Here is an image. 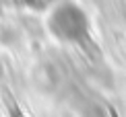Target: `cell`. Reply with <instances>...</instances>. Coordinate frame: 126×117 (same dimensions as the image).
<instances>
[{"label": "cell", "instance_id": "6da1fadb", "mask_svg": "<svg viewBox=\"0 0 126 117\" xmlns=\"http://www.w3.org/2000/svg\"><path fill=\"white\" fill-rule=\"evenodd\" d=\"M48 29L52 37L68 45H83L91 35V23L87 12L75 2L54 4L48 17Z\"/></svg>", "mask_w": 126, "mask_h": 117}, {"label": "cell", "instance_id": "7a4b0ae2", "mask_svg": "<svg viewBox=\"0 0 126 117\" xmlns=\"http://www.w3.org/2000/svg\"><path fill=\"white\" fill-rule=\"evenodd\" d=\"M15 2L25 8H31V10H46V8L54 6L56 0H15Z\"/></svg>", "mask_w": 126, "mask_h": 117}]
</instances>
